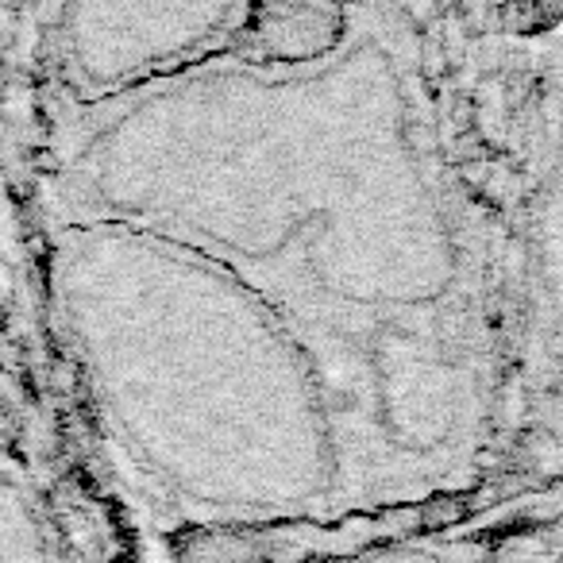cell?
<instances>
[{"instance_id": "6da1fadb", "label": "cell", "mask_w": 563, "mask_h": 563, "mask_svg": "<svg viewBox=\"0 0 563 563\" xmlns=\"http://www.w3.org/2000/svg\"><path fill=\"white\" fill-rule=\"evenodd\" d=\"M521 490H563V24L540 32L521 166V367L514 394Z\"/></svg>"}, {"instance_id": "7a4b0ae2", "label": "cell", "mask_w": 563, "mask_h": 563, "mask_svg": "<svg viewBox=\"0 0 563 563\" xmlns=\"http://www.w3.org/2000/svg\"><path fill=\"white\" fill-rule=\"evenodd\" d=\"M228 9L232 0H70L74 51L93 78H124L197 47Z\"/></svg>"}]
</instances>
